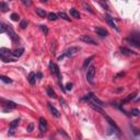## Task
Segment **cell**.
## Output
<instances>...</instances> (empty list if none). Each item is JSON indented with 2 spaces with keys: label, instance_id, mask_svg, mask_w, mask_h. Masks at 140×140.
Masks as SVG:
<instances>
[{
  "label": "cell",
  "instance_id": "cell-37",
  "mask_svg": "<svg viewBox=\"0 0 140 140\" xmlns=\"http://www.w3.org/2000/svg\"><path fill=\"white\" fill-rule=\"evenodd\" d=\"M42 78H43V73H42V72H37L36 73V79L37 80H42Z\"/></svg>",
  "mask_w": 140,
  "mask_h": 140
},
{
  "label": "cell",
  "instance_id": "cell-15",
  "mask_svg": "<svg viewBox=\"0 0 140 140\" xmlns=\"http://www.w3.org/2000/svg\"><path fill=\"white\" fill-rule=\"evenodd\" d=\"M48 108H49V111H50V113L53 114L54 117H56V118H59V117H60V113H59V111H58L57 108H56L55 106H53L50 103H48Z\"/></svg>",
  "mask_w": 140,
  "mask_h": 140
},
{
  "label": "cell",
  "instance_id": "cell-22",
  "mask_svg": "<svg viewBox=\"0 0 140 140\" xmlns=\"http://www.w3.org/2000/svg\"><path fill=\"white\" fill-rule=\"evenodd\" d=\"M0 81L5 82V83H12V79H10L7 76H4V74H0Z\"/></svg>",
  "mask_w": 140,
  "mask_h": 140
},
{
  "label": "cell",
  "instance_id": "cell-40",
  "mask_svg": "<svg viewBox=\"0 0 140 140\" xmlns=\"http://www.w3.org/2000/svg\"><path fill=\"white\" fill-rule=\"evenodd\" d=\"M41 1H42V2H47L48 0H41Z\"/></svg>",
  "mask_w": 140,
  "mask_h": 140
},
{
  "label": "cell",
  "instance_id": "cell-13",
  "mask_svg": "<svg viewBox=\"0 0 140 140\" xmlns=\"http://www.w3.org/2000/svg\"><path fill=\"white\" fill-rule=\"evenodd\" d=\"M94 31H95V33H96L97 35H100V36H102V37L107 36V35H108V32H107L105 29L101 28V26H95Z\"/></svg>",
  "mask_w": 140,
  "mask_h": 140
},
{
  "label": "cell",
  "instance_id": "cell-5",
  "mask_svg": "<svg viewBox=\"0 0 140 140\" xmlns=\"http://www.w3.org/2000/svg\"><path fill=\"white\" fill-rule=\"evenodd\" d=\"M0 103L4 107H7L5 111H12V109L17 108V103L12 102V101H9V100H5V99H0Z\"/></svg>",
  "mask_w": 140,
  "mask_h": 140
},
{
  "label": "cell",
  "instance_id": "cell-12",
  "mask_svg": "<svg viewBox=\"0 0 140 140\" xmlns=\"http://www.w3.org/2000/svg\"><path fill=\"white\" fill-rule=\"evenodd\" d=\"M38 129L41 132H45L47 130V120L45 118L41 117L40 118V123H38Z\"/></svg>",
  "mask_w": 140,
  "mask_h": 140
},
{
  "label": "cell",
  "instance_id": "cell-6",
  "mask_svg": "<svg viewBox=\"0 0 140 140\" xmlns=\"http://www.w3.org/2000/svg\"><path fill=\"white\" fill-rule=\"evenodd\" d=\"M49 69H50V72H52L54 76H56L59 80V84H60V81H61V76H60V70H59V67L57 66L56 64L54 62H50L49 64Z\"/></svg>",
  "mask_w": 140,
  "mask_h": 140
},
{
  "label": "cell",
  "instance_id": "cell-31",
  "mask_svg": "<svg viewBox=\"0 0 140 140\" xmlns=\"http://www.w3.org/2000/svg\"><path fill=\"white\" fill-rule=\"evenodd\" d=\"M26 26H28V22H26V20H21L20 21V28L22 30H24Z\"/></svg>",
  "mask_w": 140,
  "mask_h": 140
},
{
  "label": "cell",
  "instance_id": "cell-36",
  "mask_svg": "<svg viewBox=\"0 0 140 140\" xmlns=\"http://www.w3.org/2000/svg\"><path fill=\"white\" fill-rule=\"evenodd\" d=\"M72 85H73V84H72L71 82H68L67 84H66V90H67V91H70L71 89H72Z\"/></svg>",
  "mask_w": 140,
  "mask_h": 140
},
{
  "label": "cell",
  "instance_id": "cell-32",
  "mask_svg": "<svg viewBox=\"0 0 140 140\" xmlns=\"http://www.w3.org/2000/svg\"><path fill=\"white\" fill-rule=\"evenodd\" d=\"M40 28H41L42 31L44 32V34H45V35L48 34V28H47L46 25H43V24H42V25H40Z\"/></svg>",
  "mask_w": 140,
  "mask_h": 140
},
{
  "label": "cell",
  "instance_id": "cell-24",
  "mask_svg": "<svg viewBox=\"0 0 140 140\" xmlns=\"http://www.w3.org/2000/svg\"><path fill=\"white\" fill-rule=\"evenodd\" d=\"M120 53L124 54V55H131V54H135L132 50L126 48V47H120Z\"/></svg>",
  "mask_w": 140,
  "mask_h": 140
},
{
  "label": "cell",
  "instance_id": "cell-16",
  "mask_svg": "<svg viewBox=\"0 0 140 140\" xmlns=\"http://www.w3.org/2000/svg\"><path fill=\"white\" fill-rule=\"evenodd\" d=\"M24 53V48H18V49H14V50H11V55H12L13 58H19L23 55Z\"/></svg>",
  "mask_w": 140,
  "mask_h": 140
},
{
  "label": "cell",
  "instance_id": "cell-26",
  "mask_svg": "<svg viewBox=\"0 0 140 140\" xmlns=\"http://www.w3.org/2000/svg\"><path fill=\"white\" fill-rule=\"evenodd\" d=\"M57 19H58V16L56 13H53V12L48 13V20L49 21H56Z\"/></svg>",
  "mask_w": 140,
  "mask_h": 140
},
{
  "label": "cell",
  "instance_id": "cell-35",
  "mask_svg": "<svg viewBox=\"0 0 140 140\" xmlns=\"http://www.w3.org/2000/svg\"><path fill=\"white\" fill-rule=\"evenodd\" d=\"M131 115H132V116H139V111H138L137 108L131 109Z\"/></svg>",
  "mask_w": 140,
  "mask_h": 140
},
{
  "label": "cell",
  "instance_id": "cell-17",
  "mask_svg": "<svg viewBox=\"0 0 140 140\" xmlns=\"http://www.w3.org/2000/svg\"><path fill=\"white\" fill-rule=\"evenodd\" d=\"M28 80H29L30 84L34 85L35 84V81H36V73H35V72H30L29 77H28Z\"/></svg>",
  "mask_w": 140,
  "mask_h": 140
},
{
  "label": "cell",
  "instance_id": "cell-3",
  "mask_svg": "<svg viewBox=\"0 0 140 140\" xmlns=\"http://www.w3.org/2000/svg\"><path fill=\"white\" fill-rule=\"evenodd\" d=\"M80 50H81V48H80L79 46H71L70 48H68L67 50H65L64 54H62L61 56H59L58 60H61V59L65 58V57H72V56H74L77 53H79Z\"/></svg>",
  "mask_w": 140,
  "mask_h": 140
},
{
  "label": "cell",
  "instance_id": "cell-19",
  "mask_svg": "<svg viewBox=\"0 0 140 140\" xmlns=\"http://www.w3.org/2000/svg\"><path fill=\"white\" fill-rule=\"evenodd\" d=\"M35 12H36V14L40 18H45L47 16V13H46V11L44 10V9H42V8H37V9H35Z\"/></svg>",
  "mask_w": 140,
  "mask_h": 140
},
{
  "label": "cell",
  "instance_id": "cell-27",
  "mask_svg": "<svg viewBox=\"0 0 140 140\" xmlns=\"http://www.w3.org/2000/svg\"><path fill=\"white\" fill-rule=\"evenodd\" d=\"M93 58H94V56H91V57H89V58L85 59L84 62H83V68H87L88 65L91 62V60H93Z\"/></svg>",
  "mask_w": 140,
  "mask_h": 140
},
{
  "label": "cell",
  "instance_id": "cell-20",
  "mask_svg": "<svg viewBox=\"0 0 140 140\" xmlns=\"http://www.w3.org/2000/svg\"><path fill=\"white\" fill-rule=\"evenodd\" d=\"M136 95H137V92H135V93H132V94H130V95H128L126 99H125L123 102L120 103V105H123V104H125V103H128V102H130V101H132L133 99H135Z\"/></svg>",
  "mask_w": 140,
  "mask_h": 140
},
{
  "label": "cell",
  "instance_id": "cell-39",
  "mask_svg": "<svg viewBox=\"0 0 140 140\" xmlns=\"http://www.w3.org/2000/svg\"><path fill=\"white\" fill-rule=\"evenodd\" d=\"M55 50H56V43H54V47L52 46V53H53V55H55Z\"/></svg>",
  "mask_w": 140,
  "mask_h": 140
},
{
  "label": "cell",
  "instance_id": "cell-14",
  "mask_svg": "<svg viewBox=\"0 0 140 140\" xmlns=\"http://www.w3.org/2000/svg\"><path fill=\"white\" fill-rule=\"evenodd\" d=\"M105 119L107 120V123H108V124L111 125V126H112V127H113V128H114V129L116 130V131H117V133H118V135H119V131H120V129H119V127H118L117 125H116V123H115V121L113 120L111 117H108V116H106V115H105Z\"/></svg>",
  "mask_w": 140,
  "mask_h": 140
},
{
  "label": "cell",
  "instance_id": "cell-2",
  "mask_svg": "<svg viewBox=\"0 0 140 140\" xmlns=\"http://www.w3.org/2000/svg\"><path fill=\"white\" fill-rule=\"evenodd\" d=\"M11 50L8 49V48H0V58L2 59V61L5 62H13L14 61V58L11 57Z\"/></svg>",
  "mask_w": 140,
  "mask_h": 140
},
{
  "label": "cell",
  "instance_id": "cell-7",
  "mask_svg": "<svg viewBox=\"0 0 140 140\" xmlns=\"http://www.w3.org/2000/svg\"><path fill=\"white\" fill-rule=\"evenodd\" d=\"M7 33H8L9 37L11 38V41H12L13 43H18V42L20 41L19 36L17 35V33L14 32V30H13V28L11 25H7Z\"/></svg>",
  "mask_w": 140,
  "mask_h": 140
},
{
  "label": "cell",
  "instance_id": "cell-21",
  "mask_svg": "<svg viewBox=\"0 0 140 140\" xmlns=\"http://www.w3.org/2000/svg\"><path fill=\"white\" fill-rule=\"evenodd\" d=\"M70 14L72 18H76V19H80V13L77 9H70Z\"/></svg>",
  "mask_w": 140,
  "mask_h": 140
},
{
  "label": "cell",
  "instance_id": "cell-18",
  "mask_svg": "<svg viewBox=\"0 0 140 140\" xmlns=\"http://www.w3.org/2000/svg\"><path fill=\"white\" fill-rule=\"evenodd\" d=\"M46 91H47V94H48V96H49V97H52V99H57L56 92L53 90V88H52V87H47Z\"/></svg>",
  "mask_w": 140,
  "mask_h": 140
},
{
  "label": "cell",
  "instance_id": "cell-41",
  "mask_svg": "<svg viewBox=\"0 0 140 140\" xmlns=\"http://www.w3.org/2000/svg\"><path fill=\"white\" fill-rule=\"evenodd\" d=\"M103 1H107V0H103Z\"/></svg>",
  "mask_w": 140,
  "mask_h": 140
},
{
  "label": "cell",
  "instance_id": "cell-23",
  "mask_svg": "<svg viewBox=\"0 0 140 140\" xmlns=\"http://www.w3.org/2000/svg\"><path fill=\"white\" fill-rule=\"evenodd\" d=\"M9 10V6L6 2H0V11L1 12H7Z\"/></svg>",
  "mask_w": 140,
  "mask_h": 140
},
{
  "label": "cell",
  "instance_id": "cell-25",
  "mask_svg": "<svg viewBox=\"0 0 140 140\" xmlns=\"http://www.w3.org/2000/svg\"><path fill=\"white\" fill-rule=\"evenodd\" d=\"M57 16H58V18H61V19H64V20H66V21H70V18L68 17L65 12H59Z\"/></svg>",
  "mask_w": 140,
  "mask_h": 140
},
{
  "label": "cell",
  "instance_id": "cell-4",
  "mask_svg": "<svg viewBox=\"0 0 140 140\" xmlns=\"http://www.w3.org/2000/svg\"><path fill=\"white\" fill-rule=\"evenodd\" d=\"M126 41L130 44V45L135 46L136 48H139V47H140V37H139V34L138 33L131 34L129 37L126 38Z\"/></svg>",
  "mask_w": 140,
  "mask_h": 140
},
{
  "label": "cell",
  "instance_id": "cell-29",
  "mask_svg": "<svg viewBox=\"0 0 140 140\" xmlns=\"http://www.w3.org/2000/svg\"><path fill=\"white\" fill-rule=\"evenodd\" d=\"M5 32H7V25H6L5 23L0 22V34L5 33Z\"/></svg>",
  "mask_w": 140,
  "mask_h": 140
},
{
  "label": "cell",
  "instance_id": "cell-28",
  "mask_svg": "<svg viewBox=\"0 0 140 140\" xmlns=\"http://www.w3.org/2000/svg\"><path fill=\"white\" fill-rule=\"evenodd\" d=\"M82 7L84 8V10H85V11H89L90 13H93V10L91 9V7H90L89 5L85 4V2H82Z\"/></svg>",
  "mask_w": 140,
  "mask_h": 140
},
{
  "label": "cell",
  "instance_id": "cell-38",
  "mask_svg": "<svg viewBox=\"0 0 140 140\" xmlns=\"http://www.w3.org/2000/svg\"><path fill=\"white\" fill-rule=\"evenodd\" d=\"M124 72H119V73H117V74H116V77H115V79H118V78H120V77H123L124 76Z\"/></svg>",
  "mask_w": 140,
  "mask_h": 140
},
{
  "label": "cell",
  "instance_id": "cell-11",
  "mask_svg": "<svg viewBox=\"0 0 140 140\" xmlns=\"http://www.w3.org/2000/svg\"><path fill=\"white\" fill-rule=\"evenodd\" d=\"M80 41L84 42V43H87V44H91V45H97V42L93 40L91 36H89V35H82V36L80 37Z\"/></svg>",
  "mask_w": 140,
  "mask_h": 140
},
{
  "label": "cell",
  "instance_id": "cell-1",
  "mask_svg": "<svg viewBox=\"0 0 140 140\" xmlns=\"http://www.w3.org/2000/svg\"><path fill=\"white\" fill-rule=\"evenodd\" d=\"M81 100H82V101H88V102L90 103L91 107H93V108L96 109L97 112H103L102 108L104 107V105H105V104H104L100 99H97V97L95 96L93 93H89V94H87L85 96H83Z\"/></svg>",
  "mask_w": 140,
  "mask_h": 140
},
{
  "label": "cell",
  "instance_id": "cell-33",
  "mask_svg": "<svg viewBox=\"0 0 140 140\" xmlns=\"http://www.w3.org/2000/svg\"><path fill=\"white\" fill-rule=\"evenodd\" d=\"M11 20H12V21H19V20H20L19 14H17V13H12V14H11Z\"/></svg>",
  "mask_w": 140,
  "mask_h": 140
},
{
  "label": "cell",
  "instance_id": "cell-8",
  "mask_svg": "<svg viewBox=\"0 0 140 140\" xmlns=\"http://www.w3.org/2000/svg\"><path fill=\"white\" fill-rule=\"evenodd\" d=\"M94 76H95V67L94 66H90L88 68V71H87V80L90 83H93Z\"/></svg>",
  "mask_w": 140,
  "mask_h": 140
},
{
  "label": "cell",
  "instance_id": "cell-9",
  "mask_svg": "<svg viewBox=\"0 0 140 140\" xmlns=\"http://www.w3.org/2000/svg\"><path fill=\"white\" fill-rule=\"evenodd\" d=\"M20 123V119L18 118V119H14L10 123V126H9V131H8V135L9 136H13L14 135V130H16V128L18 127V125Z\"/></svg>",
  "mask_w": 140,
  "mask_h": 140
},
{
  "label": "cell",
  "instance_id": "cell-30",
  "mask_svg": "<svg viewBox=\"0 0 140 140\" xmlns=\"http://www.w3.org/2000/svg\"><path fill=\"white\" fill-rule=\"evenodd\" d=\"M34 129V123H30L28 125V127H26V131L28 132H32Z\"/></svg>",
  "mask_w": 140,
  "mask_h": 140
},
{
  "label": "cell",
  "instance_id": "cell-10",
  "mask_svg": "<svg viewBox=\"0 0 140 140\" xmlns=\"http://www.w3.org/2000/svg\"><path fill=\"white\" fill-rule=\"evenodd\" d=\"M105 20H106V22L109 24V26H111V28L115 29L116 31H119V29L117 28V25H116V23H115L114 18H113L112 16H109L108 13H106V14H105Z\"/></svg>",
  "mask_w": 140,
  "mask_h": 140
},
{
  "label": "cell",
  "instance_id": "cell-34",
  "mask_svg": "<svg viewBox=\"0 0 140 140\" xmlns=\"http://www.w3.org/2000/svg\"><path fill=\"white\" fill-rule=\"evenodd\" d=\"M22 1V4L26 6V7H30V6L32 5V0H21Z\"/></svg>",
  "mask_w": 140,
  "mask_h": 140
}]
</instances>
